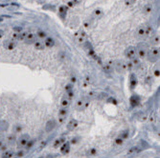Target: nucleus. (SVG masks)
<instances>
[{"label":"nucleus","instance_id":"48","mask_svg":"<svg viewBox=\"0 0 160 158\" xmlns=\"http://www.w3.org/2000/svg\"><path fill=\"white\" fill-rule=\"evenodd\" d=\"M79 139H80V138L79 137H74V138H72V139H71V141H70V144H77L78 143V142H79Z\"/></svg>","mask_w":160,"mask_h":158},{"label":"nucleus","instance_id":"26","mask_svg":"<svg viewBox=\"0 0 160 158\" xmlns=\"http://www.w3.org/2000/svg\"><path fill=\"white\" fill-rule=\"evenodd\" d=\"M85 97L89 100V101H91V100H94V99H96L99 97V94L97 91H90L87 92V94Z\"/></svg>","mask_w":160,"mask_h":158},{"label":"nucleus","instance_id":"8","mask_svg":"<svg viewBox=\"0 0 160 158\" xmlns=\"http://www.w3.org/2000/svg\"><path fill=\"white\" fill-rule=\"evenodd\" d=\"M87 41L86 33L83 30H80L79 33H76V42L80 45H83Z\"/></svg>","mask_w":160,"mask_h":158},{"label":"nucleus","instance_id":"20","mask_svg":"<svg viewBox=\"0 0 160 158\" xmlns=\"http://www.w3.org/2000/svg\"><path fill=\"white\" fill-rule=\"evenodd\" d=\"M140 101H141V99H140V97L137 94H133L131 97V99H129V102H131V107H133V108H135V107H137L140 104Z\"/></svg>","mask_w":160,"mask_h":158},{"label":"nucleus","instance_id":"12","mask_svg":"<svg viewBox=\"0 0 160 158\" xmlns=\"http://www.w3.org/2000/svg\"><path fill=\"white\" fill-rule=\"evenodd\" d=\"M78 126H79L78 120H76V119H71V120H69V122L67 123L66 129H67L68 132H73L74 130L78 128Z\"/></svg>","mask_w":160,"mask_h":158},{"label":"nucleus","instance_id":"24","mask_svg":"<svg viewBox=\"0 0 160 158\" xmlns=\"http://www.w3.org/2000/svg\"><path fill=\"white\" fill-rule=\"evenodd\" d=\"M64 142H65V138H64V137L57 138V139L54 141V143H53V148H54V149L60 148V146H62Z\"/></svg>","mask_w":160,"mask_h":158},{"label":"nucleus","instance_id":"35","mask_svg":"<svg viewBox=\"0 0 160 158\" xmlns=\"http://www.w3.org/2000/svg\"><path fill=\"white\" fill-rule=\"evenodd\" d=\"M26 152H27V151H26L25 149H19L17 152H16V156L17 158H23L25 155H26Z\"/></svg>","mask_w":160,"mask_h":158},{"label":"nucleus","instance_id":"33","mask_svg":"<svg viewBox=\"0 0 160 158\" xmlns=\"http://www.w3.org/2000/svg\"><path fill=\"white\" fill-rule=\"evenodd\" d=\"M97 154H98V149H97V148H95V147L90 148L88 151L86 152V155L89 156V157H94V156H96Z\"/></svg>","mask_w":160,"mask_h":158},{"label":"nucleus","instance_id":"11","mask_svg":"<svg viewBox=\"0 0 160 158\" xmlns=\"http://www.w3.org/2000/svg\"><path fill=\"white\" fill-rule=\"evenodd\" d=\"M37 40V36L36 34L34 33H27V36H26V38L24 39V43L27 44V45H33L34 43L36 42Z\"/></svg>","mask_w":160,"mask_h":158},{"label":"nucleus","instance_id":"50","mask_svg":"<svg viewBox=\"0 0 160 158\" xmlns=\"http://www.w3.org/2000/svg\"><path fill=\"white\" fill-rule=\"evenodd\" d=\"M159 68H157V69H155L154 70V75L156 76V77H159Z\"/></svg>","mask_w":160,"mask_h":158},{"label":"nucleus","instance_id":"38","mask_svg":"<svg viewBox=\"0 0 160 158\" xmlns=\"http://www.w3.org/2000/svg\"><path fill=\"white\" fill-rule=\"evenodd\" d=\"M6 149H8V144L6 143L5 140L0 141V152H5Z\"/></svg>","mask_w":160,"mask_h":158},{"label":"nucleus","instance_id":"17","mask_svg":"<svg viewBox=\"0 0 160 158\" xmlns=\"http://www.w3.org/2000/svg\"><path fill=\"white\" fill-rule=\"evenodd\" d=\"M43 43H44V45H45V48L51 49V48H53V47L55 46L56 41H55V39H54L53 37H51V36H47V37L43 40Z\"/></svg>","mask_w":160,"mask_h":158},{"label":"nucleus","instance_id":"1","mask_svg":"<svg viewBox=\"0 0 160 158\" xmlns=\"http://www.w3.org/2000/svg\"><path fill=\"white\" fill-rule=\"evenodd\" d=\"M136 53H137V57L142 60V59H146L147 57V53H148V50L149 47L146 43H143V42H140V43L136 46Z\"/></svg>","mask_w":160,"mask_h":158},{"label":"nucleus","instance_id":"21","mask_svg":"<svg viewBox=\"0 0 160 158\" xmlns=\"http://www.w3.org/2000/svg\"><path fill=\"white\" fill-rule=\"evenodd\" d=\"M16 156V152L13 149H6L5 152H1V158H14Z\"/></svg>","mask_w":160,"mask_h":158},{"label":"nucleus","instance_id":"13","mask_svg":"<svg viewBox=\"0 0 160 158\" xmlns=\"http://www.w3.org/2000/svg\"><path fill=\"white\" fill-rule=\"evenodd\" d=\"M70 149H71V144H70V142H66V141H65L62 146H60V152L62 153V154L66 155V154H68V153H69Z\"/></svg>","mask_w":160,"mask_h":158},{"label":"nucleus","instance_id":"6","mask_svg":"<svg viewBox=\"0 0 160 158\" xmlns=\"http://www.w3.org/2000/svg\"><path fill=\"white\" fill-rule=\"evenodd\" d=\"M124 55L126 56V58H128V60H132L133 58L137 57L136 48L134 46H128V47L125 50Z\"/></svg>","mask_w":160,"mask_h":158},{"label":"nucleus","instance_id":"54","mask_svg":"<svg viewBox=\"0 0 160 158\" xmlns=\"http://www.w3.org/2000/svg\"><path fill=\"white\" fill-rule=\"evenodd\" d=\"M3 19H4V18H3V16H0V22H2Z\"/></svg>","mask_w":160,"mask_h":158},{"label":"nucleus","instance_id":"22","mask_svg":"<svg viewBox=\"0 0 160 158\" xmlns=\"http://www.w3.org/2000/svg\"><path fill=\"white\" fill-rule=\"evenodd\" d=\"M33 45H34V47H35V49L37 50V51H43V50L45 49V45H44L42 40L37 39L36 42Z\"/></svg>","mask_w":160,"mask_h":158},{"label":"nucleus","instance_id":"25","mask_svg":"<svg viewBox=\"0 0 160 158\" xmlns=\"http://www.w3.org/2000/svg\"><path fill=\"white\" fill-rule=\"evenodd\" d=\"M118 137L121 138L122 140H127L128 138L129 137V130H121V132H119V134H118Z\"/></svg>","mask_w":160,"mask_h":158},{"label":"nucleus","instance_id":"18","mask_svg":"<svg viewBox=\"0 0 160 158\" xmlns=\"http://www.w3.org/2000/svg\"><path fill=\"white\" fill-rule=\"evenodd\" d=\"M17 136L14 133H10L8 136L6 137V143L8 144V146H14L17 144Z\"/></svg>","mask_w":160,"mask_h":158},{"label":"nucleus","instance_id":"10","mask_svg":"<svg viewBox=\"0 0 160 158\" xmlns=\"http://www.w3.org/2000/svg\"><path fill=\"white\" fill-rule=\"evenodd\" d=\"M68 113H69V110H68V108H60V111H59V123H62L64 120L66 119Z\"/></svg>","mask_w":160,"mask_h":158},{"label":"nucleus","instance_id":"5","mask_svg":"<svg viewBox=\"0 0 160 158\" xmlns=\"http://www.w3.org/2000/svg\"><path fill=\"white\" fill-rule=\"evenodd\" d=\"M30 139H31V137H30V135H29L28 133L21 134V135L17 139V148L18 149H24Z\"/></svg>","mask_w":160,"mask_h":158},{"label":"nucleus","instance_id":"42","mask_svg":"<svg viewBox=\"0 0 160 158\" xmlns=\"http://www.w3.org/2000/svg\"><path fill=\"white\" fill-rule=\"evenodd\" d=\"M21 132H22V126L19 125V124L14 125V134H16V133H19Z\"/></svg>","mask_w":160,"mask_h":158},{"label":"nucleus","instance_id":"30","mask_svg":"<svg viewBox=\"0 0 160 158\" xmlns=\"http://www.w3.org/2000/svg\"><path fill=\"white\" fill-rule=\"evenodd\" d=\"M141 149H142V148H141L139 145L133 146V147H131V148L128 151V154H135V153L139 152Z\"/></svg>","mask_w":160,"mask_h":158},{"label":"nucleus","instance_id":"7","mask_svg":"<svg viewBox=\"0 0 160 158\" xmlns=\"http://www.w3.org/2000/svg\"><path fill=\"white\" fill-rule=\"evenodd\" d=\"M17 45V42L16 40L12 39V38L3 41V47H4L7 51H13V50L16 49Z\"/></svg>","mask_w":160,"mask_h":158},{"label":"nucleus","instance_id":"53","mask_svg":"<svg viewBox=\"0 0 160 158\" xmlns=\"http://www.w3.org/2000/svg\"><path fill=\"white\" fill-rule=\"evenodd\" d=\"M4 34H5V32L3 30L0 29V38H2L3 36H4Z\"/></svg>","mask_w":160,"mask_h":158},{"label":"nucleus","instance_id":"37","mask_svg":"<svg viewBox=\"0 0 160 158\" xmlns=\"http://www.w3.org/2000/svg\"><path fill=\"white\" fill-rule=\"evenodd\" d=\"M36 141H37V139H33V138H31V139L29 140V142L27 143V145H26V147H25L24 149H26V151H29V149H31L34 147V145H35Z\"/></svg>","mask_w":160,"mask_h":158},{"label":"nucleus","instance_id":"51","mask_svg":"<svg viewBox=\"0 0 160 158\" xmlns=\"http://www.w3.org/2000/svg\"><path fill=\"white\" fill-rule=\"evenodd\" d=\"M47 144V140L46 141H44V142H41V144H40V146H39V148L40 149H42V148H44L45 147V145Z\"/></svg>","mask_w":160,"mask_h":158},{"label":"nucleus","instance_id":"16","mask_svg":"<svg viewBox=\"0 0 160 158\" xmlns=\"http://www.w3.org/2000/svg\"><path fill=\"white\" fill-rule=\"evenodd\" d=\"M103 15H104V10L102 8H96L93 11H92V19H100Z\"/></svg>","mask_w":160,"mask_h":158},{"label":"nucleus","instance_id":"32","mask_svg":"<svg viewBox=\"0 0 160 158\" xmlns=\"http://www.w3.org/2000/svg\"><path fill=\"white\" fill-rule=\"evenodd\" d=\"M9 128V123L5 120H0V132H4Z\"/></svg>","mask_w":160,"mask_h":158},{"label":"nucleus","instance_id":"2","mask_svg":"<svg viewBox=\"0 0 160 158\" xmlns=\"http://www.w3.org/2000/svg\"><path fill=\"white\" fill-rule=\"evenodd\" d=\"M146 58L150 61V62H154V63L156 62V61L159 59V48L156 47V46L149 48Z\"/></svg>","mask_w":160,"mask_h":158},{"label":"nucleus","instance_id":"36","mask_svg":"<svg viewBox=\"0 0 160 158\" xmlns=\"http://www.w3.org/2000/svg\"><path fill=\"white\" fill-rule=\"evenodd\" d=\"M93 82V78L91 77V76L89 74H86L85 77H83V85L86 87L87 85H90V84H92Z\"/></svg>","mask_w":160,"mask_h":158},{"label":"nucleus","instance_id":"28","mask_svg":"<svg viewBox=\"0 0 160 158\" xmlns=\"http://www.w3.org/2000/svg\"><path fill=\"white\" fill-rule=\"evenodd\" d=\"M159 41H160V36L159 34L154 33V35L151 36V44L154 46H157L159 45Z\"/></svg>","mask_w":160,"mask_h":158},{"label":"nucleus","instance_id":"39","mask_svg":"<svg viewBox=\"0 0 160 158\" xmlns=\"http://www.w3.org/2000/svg\"><path fill=\"white\" fill-rule=\"evenodd\" d=\"M92 24H93V19L92 18L86 19V20L83 22V26H85V28H86V29H90L91 26H92Z\"/></svg>","mask_w":160,"mask_h":158},{"label":"nucleus","instance_id":"41","mask_svg":"<svg viewBox=\"0 0 160 158\" xmlns=\"http://www.w3.org/2000/svg\"><path fill=\"white\" fill-rule=\"evenodd\" d=\"M58 56H59V59H60V61H65L66 58H67V55H66L65 52H60Z\"/></svg>","mask_w":160,"mask_h":158},{"label":"nucleus","instance_id":"19","mask_svg":"<svg viewBox=\"0 0 160 158\" xmlns=\"http://www.w3.org/2000/svg\"><path fill=\"white\" fill-rule=\"evenodd\" d=\"M137 83H138V80H137L135 74H131L129 75V87H131V90H133L137 86Z\"/></svg>","mask_w":160,"mask_h":158},{"label":"nucleus","instance_id":"4","mask_svg":"<svg viewBox=\"0 0 160 158\" xmlns=\"http://www.w3.org/2000/svg\"><path fill=\"white\" fill-rule=\"evenodd\" d=\"M113 67L115 68V70L119 74H124L127 72V62L122 59H118L113 61Z\"/></svg>","mask_w":160,"mask_h":158},{"label":"nucleus","instance_id":"29","mask_svg":"<svg viewBox=\"0 0 160 158\" xmlns=\"http://www.w3.org/2000/svg\"><path fill=\"white\" fill-rule=\"evenodd\" d=\"M35 34L37 36V39H39V40H44L45 38L47 37V33L44 32V30H37Z\"/></svg>","mask_w":160,"mask_h":158},{"label":"nucleus","instance_id":"44","mask_svg":"<svg viewBox=\"0 0 160 158\" xmlns=\"http://www.w3.org/2000/svg\"><path fill=\"white\" fill-rule=\"evenodd\" d=\"M124 140H122L121 138H119V137H116L115 138V140H114V145L115 146H121V145H123V143H124Z\"/></svg>","mask_w":160,"mask_h":158},{"label":"nucleus","instance_id":"9","mask_svg":"<svg viewBox=\"0 0 160 158\" xmlns=\"http://www.w3.org/2000/svg\"><path fill=\"white\" fill-rule=\"evenodd\" d=\"M136 37L138 38V39H146L147 38V33H146V25L143 24L141 25L138 29L136 30V33H135Z\"/></svg>","mask_w":160,"mask_h":158},{"label":"nucleus","instance_id":"27","mask_svg":"<svg viewBox=\"0 0 160 158\" xmlns=\"http://www.w3.org/2000/svg\"><path fill=\"white\" fill-rule=\"evenodd\" d=\"M146 33H147V38L148 37H151V35H154V30L152 28V26L151 24H149V23H146Z\"/></svg>","mask_w":160,"mask_h":158},{"label":"nucleus","instance_id":"49","mask_svg":"<svg viewBox=\"0 0 160 158\" xmlns=\"http://www.w3.org/2000/svg\"><path fill=\"white\" fill-rule=\"evenodd\" d=\"M108 103H111V104H114V105H117V100L114 99V98H111V97L108 99Z\"/></svg>","mask_w":160,"mask_h":158},{"label":"nucleus","instance_id":"15","mask_svg":"<svg viewBox=\"0 0 160 158\" xmlns=\"http://www.w3.org/2000/svg\"><path fill=\"white\" fill-rule=\"evenodd\" d=\"M103 65V70L106 74H110L113 70V61H106Z\"/></svg>","mask_w":160,"mask_h":158},{"label":"nucleus","instance_id":"47","mask_svg":"<svg viewBox=\"0 0 160 158\" xmlns=\"http://www.w3.org/2000/svg\"><path fill=\"white\" fill-rule=\"evenodd\" d=\"M136 2V0H125V4L127 6H131L132 4H134Z\"/></svg>","mask_w":160,"mask_h":158},{"label":"nucleus","instance_id":"52","mask_svg":"<svg viewBox=\"0 0 160 158\" xmlns=\"http://www.w3.org/2000/svg\"><path fill=\"white\" fill-rule=\"evenodd\" d=\"M4 138H5V136H4V133H3V132H0V141H2V140H4Z\"/></svg>","mask_w":160,"mask_h":158},{"label":"nucleus","instance_id":"55","mask_svg":"<svg viewBox=\"0 0 160 158\" xmlns=\"http://www.w3.org/2000/svg\"><path fill=\"white\" fill-rule=\"evenodd\" d=\"M39 158H44L43 156H40V157H39Z\"/></svg>","mask_w":160,"mask_h":158},{"label":"nucleus","instance_id":"14","mask_svg":"<svg viewBox=\"0 0 160 158\" xmlns=\"http://www.w3.org/2000/svg\"><path fill=\"white\" fill-rule=\"evenodd\" d=\"M56 127H57V121L55 119H51L45 125V130H46V132H51Z\"/></svg>","mask_w":160,"mask_h":158},{"label":"nucleus","instance_id":"3","mask_svg":"<svg viewBox=\"0 0 160 158\" xmlns=\"http://www.w3.org/2000/svg\"><path fill=\"white\" fill-rule=\"evenodd\" d=\"M89 104H90L89 100L87 99L85 96H83V97L79 98L77 101H76L75 108L78 111H85L87 108H88Z\"/></svg>","mask_w":160,"mask_h":158},{"label":"nucleus","instance_id":"45","mask_svg":"<svg viewBox=\"0 0 160 158\" xmlns=\"http://www.w3.org/2000/svg\"><path fill=\"white\" fill-rule=\"evenodd\" d=\"M77 76H76L75 74H72L71 76H70V83H72V84H75L76 82H77Z\"/></svg>","mask_w":160,"mask_h":158},{"label":"nucleus","instance_id":"46","mask_svg":"<svg viewBox=\"0 0 160 158\" xmlns=\"http://www.w3.org/2000/svg\"><path fill=\"white\" fill-rule=\"evenodd\" d=\"M78 4V1H76V0H72V1H69L67 3V6L68 7H73V6H76Z\"/></svg>","mask_w":160,"mask_h":158},{"label":"nucleus","instance_id":"43","mask_svg":"<svg viewBox=\"0 0 160 158\" xmlns=\"http://www.w3.org/2000/svg\"><path fill=\"white\" fill-rule=\"evenodd\" d=\"M65 97H67L69 100H71L72 101V99L74 98V96H75V92H74V91H67V92H65Z\"/></svg>","mask_w":160,"mask_h":158},{"label":"nucleus","instance_id":"34","mask_svg":"<svg viewBox=\"0 0 160 158\" xmlns=\"http://www.w3.org/2000/svg\"><path fill=\"white\" fill-rule=\"evenodd\" d=\"M152 9H154V8H152V5L151 4H146V5H145L144 7H143V13H145V14H150L151 11H152Z\"/></svg>","mask_w":160,"mask_h":158},{"label":"nucleus","instance_id":"40","mask_svg":"<svg viewBox=\"0 0 160 158\" xmlns=\"http://www.w3.org/2000/svg\"><path fill=\"white\" fill-rule=\"evenodd\" d=\"M74 91V84L72 83H68L64 86V91L67 92V91Z\"/></svg>","mask_w":160,"mask_h":158},{"label":"nucleus","instance_id":"23","mask_svg":"<svg viewBox=\"0 0 160 158\" xmlns=\"http://www.w3.org/2000/svg\"><path fill=\"white\" fill-rule=\"evenodd\" d=\"M67 10H68V8L66 6H60L59 8V15H60V17L62 18V19H64L66 17V14H67Z\"/></svg>","mask_w":160,"mask_h":158},{"label":"nucleus","instance_id":"31","mask_svg":"<svg viewBox=\"0 0 160 158\" xmlns=\"http://www.w3.org/2000/svg\"><path fill=\"white\" fill-rule=\"evenodd\" d=\"M70 104H71V100H69L65 96H63L62 100H60V106L62 108H69Z\"/></svg>","mask_w":160,"mask_h":158}]
</instances>
